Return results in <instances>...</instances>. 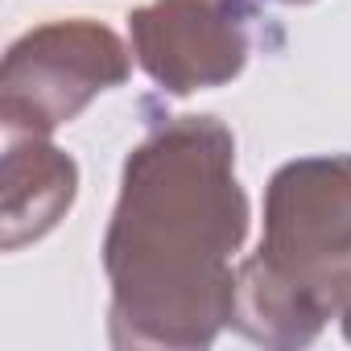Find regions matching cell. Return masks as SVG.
I'll return each instance as SVG.
<instances>
[{
	"label": "cell",
	"instance_id": "5b68a950",
	"mask_svg": "<svg viewBox=\"0 0 351 351\" xmlns=\"http://www.w3.org/2000/svg\"><path fill=\"white\" fill-rule=\"evenodd\" d=\"M5 203H0V244L17 252L71 211L79 195V165L46 136H21L5 149Z\"/></svg>",
	"mask_w": 351,
	"mask_h": 351
},
{
	"label": "cell",
	"instance_id": "277c9868",
	"mask_svg": "<svg viewBox=\"0 0 351 351\" xmlns=\"http://www.w3.org/2000/svg\"><path fill=\"white\" fill-rule=\"evenodd\" d=\"M141 71L169 95L232 83L248 62V29L236 0H153L128 13Z\"/></svg>",
	"mask_w": 351,
	"mask_h": 351
},
{
	"label": "cell",
	"instance_id": "8992f818",
	"mask_svg": "<svg viewBox=\"0 0 351 351\" xmlns=\"http://www.w3.org/2000/svg\"><path fill=\"white\" fill-rule=\"evenodd\" d=\"M339 322H343V335L351 343V281H347V293H343V306H339Z\"/></svg>",
	"mask_w": 351,
	"mask_h": 351
},
{
	"label": "cell",
	"instance_id": "3957f363",
	"mask_svg": "<svg viewBox=\"0 0 351 351\" xmlns=\"http://www.w3.org/2000/svg\"><path fill=\"white\" fill-rule=\"evenodd\" d=\"M128 71L132 54L108 25L87 17L38 25L0 62V124L13 136H50Z\"/></svg>",
	"mask_w": 351,
	"mask_h": 351
},
{
	"label": "cell",
	"instance_id": "7a4b0ae2",
	"mask_svg": "<svg viewBox=\"0 0 351 351\" xmlns=\"http://www.w3.org/2000/svg\"><path fill=\"white\" fill-rule=\"evenodd\" d=\"M351 281V153L285 161L265 191L261 248L236 269L232 326L265 347H306L339 318Z\"/></svg>",
	"mask_w": 351,
	"mask_h": 351
},
{
	"label": "cell",
	"instance_id": "6da1fadb",
	"mask_svg": "<svg viewBox=\"0 0 351 351\" xmlns=\"http://www.w3.org/2000/svg\"><path fill=\"white\" fill-rule=\"evenodd\" d=\"M248 195L236 178V136L215 116L153 128L120 173L104 236L116 347H211L236 310V252L248 236Z\"/></svg>",
	"mask_w": 351,
	"mask_h": 351
},
{
	"label": "cell",
	"instance_id": "52a82bcc",
	"mask_svg": "<svg viewBox=\"0 0 351 351\" xmlns=\"http://www.w3.org/2000/svg\"><path fill=\"white\" fill-rule=\"evenodd\" d=\"M240 9H248V5H256V0H236ZM269 5H310V0H269Z\"/></svg>",
	"mask_w": 351,
	"mask_h": 351
}]
</instances>
